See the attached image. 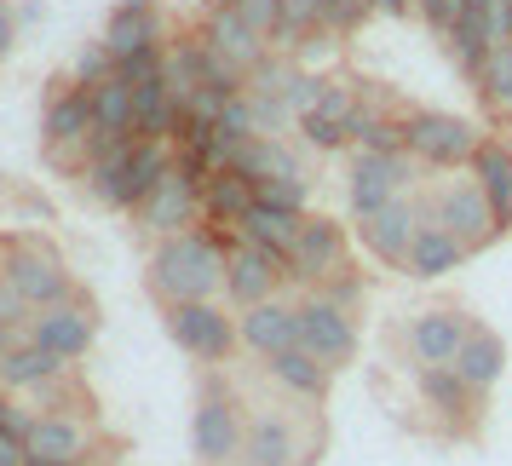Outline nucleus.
Returning a JSON list of instances; mask_svg holds the SVG:
<instances>
[{"label":"nucleus","mask_w":512,"mask_h":466,"mask_svg":"<svg viewBox=\"0 0 512 466\" xmlns=\"http://www.w3.org/2000/svg\"><path fill=\"white\" fill-rule=\"evenodd\" d=\"M29 438L24 432H12V426H0V466H29Z\"/></svg>","instance_id":"obj_40"},{"label":"nucleus","mask_w":512,"mask_h":466,"mask_svg":"<svg viewBox=\"0 0 512 466\" xmlns=\"http://www.w3.org/2000/svg\"><path fill=\"white\" fill-rule=\"evenodd\" d=\"M466 311L455 305H432V311H420L415 323H409V357H415L420 369H443V363H455V351L466 346Z\"/></svg>","instance_id":"obj_19"},{"label":"nucleus","mask_w":512,"mask_h":466,"mask_svg":"<svg viewBox=\"0 0 512 466\" xmlns=\"http://www.w3.org/2000/svg\"><path fill=\"white\" fill-rule=\"evenodd\" d=\"M259 202V185L248 179V173H236V167H219V173H208V190H202V213H208V225H225V231H236L242 225V213Z\"/></svg>","instance_id":"obj_27"},{"label":"nucleus","mask_w":512,"mask_h":466,"mask_svg":"<svg viewBox=\"0 0 512 466\" xmlns=\"http://www.w3.org/2000/svg\"><path fill=\"white\" fill-rule=\"evenodd\" d=\"M466 259H472V248H466L461 236H449L443 225H420V236H415V248H409V277L415 282H438V277H449V271H461Z\"/></svg>","instance_id":"obj_24"},{"label":"nucleus","mask_w":512,"mask_h":466,"mask_svg":"<svg viewBox=\"0 0 512 466\" xmlns=\"http://www.w3.org/2000/svg\"><path fill=\"white\" fill-rule=\"evenodd\" d=\"M472 87H478V98H484L489 116L507 121V116H512V47H495V52H489Z\"/></svg>","instance_id":"obj_33"},{"label":"nucleus","mask_w":512,"mask_h":466,"mask_svg":"<svg viewBox=\"0 0 512 466\" xmlns=\"http://www.w3.org/2000/svg\"><path fill=\"white\" fill-rule=\"evenodd\" d=\"M236 12L277 47V29H282V0H236Z\"/></svg>","instance_id":"obj_38"},{"label":"nucleus","mask_w":512,"mask_h":466,"mask_svg":"<svg viewBox=\"0 0 512 466\" xmlns=\"http://www.w3.org/2000/svg\"><path fill=\"white\" fill-rule=\"evenodd\" d=\"M116 6H156V0H116Z\"/></svg>","instance_id":"obj_45"},{"label":"nucleus","mask_w":512,"mask_h":466,"mask_svg":"<svg viewBox=\"0 0 512 466\" xmlns=\"http://www.w3.org/2000/svg\"><path fill=\"white\" fill-rule=\"evenodd\" d=\"M484 29H489V47H512V0H484Z\"/></svg>","instance_id":"obj_39"},{"label":"nucleus","mask_w":512,"mask_h":466,"mask_svg":"<svg viewBox=\"0 0 512 466\" xmlns=\"http://www.w3.org/2000/svg\"><path fill=\"white\" fill-rule=\"evenodd\" d=\"M351 259V242H346V225L340 219H323V213H305L300 225V242H294V254L282 259V271L294 288H323L346 271Z\"/></svg>","instance_id":"obj_11"},{"label":"nucleus","mask_w":512,"mask_h":466,"mask_svg":"<svg viewBox=\"0 0 512 466\" xmlns=\"http://www.w3.org/2000/svg\"><path fill=\"white\" fill-rule=\"evenodd\" d=\"M346 133H351V150H369V156H397L403 139H409L403 133V116L380 93H369V87H363V104H357V116H351Z\"/></svg>","instance_id":"obj_22"},{"label":"nucleus","mask_w":512,"mask_h":466,"mask_svg":"<svg viewBox=\"0 0 512 466\" xmlns=\"http://www.w3.org/2000/svg\"><path fill=\"white\" fill-rule=\"evenodd\" d=\"M242 443H248V415L225 392V380L208 374L202 392H196V415H190V449H196L202 466H236L242 461Z\"/></svg>","instance_id":"obj_3"},{"label":"nucleus","mask_w":512,"mask_h":466,"mask_svg":"<svg viewBox=\"0 0 512 466\" xmlns=\"http://www.w3.org/2000/svg\"><path fill=\"white\" fill-rule=\"evenodd\" d=\"M236 328H242V346L254 351V357L294 351L300 346V305H288L277 294V300H265V305H248V311L236 317Z\"/></svg>","instance_id":"obj_20"},{"label":"nucleus","mask_w":512,"mask_h":466,"mask_svg":"<svg viewBox=\"0 0 512 466\" xmlns=\"http://www.w3.org/2000/svg\"><path fill=\"white\" fill-rule=\"evenodd\" d=\"M403 133H409L403 150H409L420 167H443V173L472 167L478 144H484V127L455 116V110H403Z\"/></svg>","instance_id":"obj_4"},{"label":"nucleus","mask_w":512,"mask_h":466,"mask_svg":"<svg viewBox=\"0 0 512 466\" xmlns=\"http://www.w3.org/2000/svg\"><path fill=\"white\" fill-rule=\"evenodd\" d=\"M236 231L225 225H190L179 236H162L150 254V294L162 305L179 300H219L225 294V265H231Z\"/></svg>","instance_id":"obj_1"},{"label":"nucleus","mask_w":512,"mask_h":466,"mask_svg":"<svg viewBox=\"0 0 512 466\" xmlns=\"http://www.w3.org/2000/svg\"><path fill=\"white\" fill-rule=\"evenodd\" d=\"M70 369H75L70 357L35 346V340L6 346V392H41V386H52V380H64Z\"/></svg>","instance_id":"obj_28"},{"label":"nucleus","mask_w":512,"mask_h":466,"mask_svg":"<svg viewBox=\"0 0 512 466\" xmlns=\"http://www.w3.org/2000/svg\"><path fill=\"white\" fill-rule=\"evenodd\" d=\"M29 455H35V461H52V466H87V461H93V426L75 415V409L35 415Z\"/></svg>","instance_id":"obj_18"},{"label":"nucleus","mask_w":512,"mask_h":466,"mask_svg":"<svg viewBox=\"0 0 512 466\" xmlns=\"http://www.w3.org/2000/svg\"><path fill=\"white\" fill-rule=\"evenodd\" d=\"M202 190H208V167H196V162L179 156V162L162 173V185L150 190L133 213H139L144 231L162 242V236H179V231H190V225L208 219V213H202Z\"/></svg>","instance_id":"obj_6"},{"label":"nucleus","mask_w":512,"mask_h":466,"mask_svg":"<svg viewBox=\"0 0 512 466\" xmlns=\"http://www.w3.org/2000/svg\"><path fill=\"white\" fill-rule=\"evenodd\" d=\"M420 225H426L420 202L403 196V202H392V208H380L374 219H357V236H363V248H369L380 265H409V248H415Z\"/></svg>","instance_id":"obj_17"},{"label":"nucleus","mask_w":512,"mask_h":466,"mask_svg":"<svg viewBox=\"0 0 512 466\" xmlns=\"http://www.w3.org/2000/svg\"><path fill=\"white\" fill-rule=\"evenodd\" d=\"M443 47H449V58H455V70H461L466 81H478L484 58L495 52V47H489V29H484V12H478V6H461V18L449 24Z\"/></svg>","instance_id":"obj_32"},{"label":"nucleus","mask_w":512,"mask_h":466,"mask_svg":"<svg viewBox=\"0 0 512 466\" xmlns=\"http://www.w3.org/2000/svg\"><path fill=\"white\" fill-rule=\"evenodd\" d=\"M300 346L311 357H323L328 369H346L357 357V323L340 300H328L323 288H311L300 300Z\"/></svg>","instance_id":"obj_13"},{"label":"nucleus","mask_w":512,"mask_h":466,"mask_svg":"<svg viewBox=\"0 0 512 466\" xmlns=\"http://www.w3.org/2000/svg\"><path fill=\"white\" fill-rule=\"evenodd\" d=\"M374 12H386V18H409L415 0H374Z\"/></svg>","instance_id":"obj_43"},{"label":"nucleus","mask_w":512,"mask_h":466,"mask_svg":"<svg viewBox=\"0 0 512 466\" xmlns=\"http://www.w3.org/2000/svg\"><path fill=\"white\" fill-rule=\"evenodd\" d=\"M98 41L110 47V58H116V70H121L127 58L167 47V24H162V12H156V6H116Z\"/></svg>","instance_id":"obj_21"},{"label":"nucleus","mask_w":512,"mask_h":466,"mask_svg":"<svg viewBox=\"0 0 512 466\" xmlns=\"http://www.w3.org/2000/svg\"><path fill=\"white\" fill-rule=\"evenodd\" d=\"M41 144H47V162L64 173H87L93 162V87H75L64 81L47 98V116H41Z\"/></svg>","instance_id":"obj_5"},{"label":"nucleus","mask_w":512,"mask_h":466,"mask_svg":"<svg viewBox=\"0 0 512 466\" xmlns=\"http://www.w3.org/2000/svg\"><path fill=\"white\" fill-rule=\"evenodd\" d=\"M420 397H426V409H432L438 420H449V426L472 420V409H478V392L455 374V363H443V369H420Z\"/></svg>","instance_id":"obj_30"},{"label":"nucleus","mask_w":512,"mask_h":466,"mask_svg":"<svg viewBox=\"0 0 512 466\" xmlns=\"http://www.w3.org/2000/svg\"><path fill=\"white\" fill-rule=\"evenodd\" d=\"M0 392H6V346H0Z\"/></svg>","instance_id":"obj_44"},{"label":"nucleus","mask_w":512,"mask_h":466,"mask_svg":"<svg viewBox=\"0 0 512 466\" xmlns=\"http://www.w3.org/2000/svg\"><path fill=\"white\" fill-rule=\"evenodd\" d=\"M121 139H139V110H133V81L110 75L93 87V150Z\"/></svg>","instance_id":"obj_23"},{"label":"nucleus","mask_w":512,"mask_h":466,"mask_svg":"<svg viewBox=\"0 0 512 466\" xmlns=\"http://www.w3.org/2000/svg\"><path fill=\"white\" fill-rule=\"evenodd\" d=\"M323 294H328V300H340V305H346V311H351V305L363 300V282L351 277V271H340V277H334V282H323Z\"/></svg>","instance_id":"obj_41"},{"label":"nucleus","mask_w":512,"mask_h":466,"mask_svg":"<svg viewBox=\"0 0 512 466\" xmlns=\"http://www.w3.org/2000/svg\"><path fill=\"white\" fill-rule=\"evenodd\" d=\"M300 225L305 213H288V208H271V202H254V208L242 213V225H236V236H248V242H259V248H271V254H294V242H300Z\"/></svg>","instance_id":"obj_31"},{"label":"nucleus","mask_w":512,"mask_h":466,"mask_svg":"<svg viewBox=\"0 0 512 466\" xmlns=\"http://www.w3.org/2000/svg\"><path fill=\"white\" fill-rule=\"evenodd\" d=\"M501 369H507V346H501V334H489V328L472 323L466 346L455 351V374H461L466 386L484 397L489 386H501Z\"/></svg>","instance_id":"obj_29"},{"label":"nucleus","mask_w":512,"mask_h":466,"mask_svg":"<svg viewBox=\"0 0 512 466\" xmlns=\"http://www.w3.org/2000/svg\"><path fill=\"white\" fill-rule=\"evenodd\" d=\"M110 75H116V58H110L104 41H93V47L75 52V70H70L75 87H98V81H110Z\"/></svg>","instance_id":"obj_35"},{"label":"nucleus","mask_w":512,"mask_h":466,"mask_svg":"<svg viewBox=\"0 0 512 466\" xmlns=\"http://www.w3.org/2000/svg\"><path fill=\"white\" fill-rule=\"evenodd\" d=\"M259 202L288 213H311V185L305 179H259Z\"/></svg>","instance_id":"obj_36"},{"label":"nucleus","mask_w":512,"mask_h":466,"mask_svg":"<svg viewBox=\"0 0 512 466\" xmlns=\"http://www.w3.org/2000/svg\"><path fill=\"white\" fill-rule=\"evenodd\" d=\"M466 173H472L478 190L489 196V208H495V219H501V231H512V144L507 139H484Z\"/></svg>","instance_id":"obj_25"},{"label":"nucleus","mask_w":512,"mask_h":466,"mask_svg":"<svg viewBox=\"0 0 512 466\" xmlns=\"http://www.w3.org/2000/svg\"><path fill=\"white\" fill-rule=\"evenodd\" d=\"M323 6H328V0H282L277 52H294L305 35H311V29H323Z\"/></svg>","instance_id":"obj_34"},{"label":"nucleus","mask_w":512,"mask_h":466,"mask_svg":"<svg viewBox=\"0 0 512 466\" xmlns=\"http://www.w3.org/2000/svg\"><path fill=\"white\" fill-rule=\"evenodd\" d=\"M323 455V432L300 426L294 415H248V443H242V461L236 466H311Z\"/></svg>","instance_id":"obj_10"},{"label":"nucleus","mask_w":512,"mask_h":466,"mask_svg":"<svg viewBox=\"0 0 512 466\" xmlns=\"http://www.w3.org/2000/svg\"><path fill=\"white\" fill-rule=\"evenodd\" d=\"M196 29H202V41H208L213 58H219L225 70H236L242 81H254V75L265 70L271 58H277V47H271V41H265V35H259V29L248 24L242 12H236V6H219V12H208Z\"/></svg>","instance_id":"obj_12"},{"label":"nucleus","mask_w":512,"mask_h":466,"mask_svg":"<svg viewBox=\"0 0 512 466\" xmlns=\"http://www.w3.org/2000/svg\"><path fill=\"white\" fill-rule=\"evenodd\" d=\"M403 196H415V156L409 150H397V156L351 150V173H346L351 219H374L380 208H392Z\"/></svg>","instance_id":"obj_9"},{"label":"nucleus","mask_w":512,"mask_h":466,"mask_svg":"<svg viewBox=\"0 0 512 466\" xmlns=\"http://www.w3.org/2000/svg\"><path fill=\"white\" fill-rule=\"evenodd\" d=\"M6 282H12L35 311L64 305V300L81 294L75 277H70V265L58 259V248H52L47 236H35V231H12L6 236Z\"/></svg>","instance_id":"obj_2"},{"label":"nucleus","mask_w":512,"mask_h":466,"mask_svg":"<svg viewBox=\"0 0 512 466\" xmlns=\"http://www.w3.org/2000/svg\"><path fill=\"white\" fill-rule=\"evenodd\" d=\"M167 334H173V346L190 351V357H196V363H208V369L231 363V351L242 346V328H236V317H225V305H219V300H179V305H167Z\"/></svg>","instance_id":"obj_8"},{"label":"nucleus","mask_w":512,"mask_h":466,"mask_svg":"<svg viewBox=\"0 0 512 466\" xmlns=\"http://www.w3.org/2000/svg\"><path fill=\"white\" fill-rule=\"evenodd\" d=\"M374 12V0H328L323 6V29L334 35H351V29H363V18Z\"/></svg>","instance_id":"obj_37"},{"label":"nucleus","mask_w":512,"mask_h":466,"mask_svg":"<svg viewBox=\"0 0 512 466\" xmlns=\"http://www.w3.org/2000/svg\"><path fill=\"white\" fill-rule=\"evenodd\" d=\"M29 340L35 346H47V351H58V357H87V346L98 340V317H93V305L81 300H64V305H47V311H35L29 317Z\"/></svg>","instance_id":"obj_16"},{"label":"nucleus","mask_w":512,"mask_h":466,"mask_svg":"<svg viewBox=\"0 0 512 466\" xmlns=\"http://www.w3.org/2000/svg\"><path fill=\"white\" fill-rule=\"evenodd\" d=\"M219 6H236V0H208V12H219Z\"/></svg>","instance_id":"obj_46"},{"label":"nucleus","mask_w":512,"mask_h":466,"mask_svg":"<svg viewBox=\"0 0 512 466\" xmlns=\"http://www.w3.org/2000/svg\"><path fill=\"white\" fill-rule=\"evenodd\" d=\"M357 104H363V81H340V75H328L323 98H317V110H305L294 127H300V139L317 150V156H334V150H351V116H357Z\"/></svg>","instance_id":"obj_15"},{"label":"nucleus","mask_w":512,"mask_h":466,"mask_svg":"<svg viewBox=\"0 0 512 466\" xmlns=\"http://www.w3.org/2000/svg\"><path fill=\"white\" fill-rule=\"evenodd\" d=\"M265 374H271V380H277L288 397H305V403H323V397H328V380H334V369H328L323 357H311L305 346L265 357Z\"/></svg>","instance_id":"obj_26"},{"label":"nucleus","mask_w":512,"mask_h":466,"mask_svg":"<svg viewBox=\"0 0 512 466\" xmlns=\"http://www.w3.org/2000/svg\"><path fill=\"white\" fill-rule=\"evenodd\" d=\"M12 41H18V6H12V0H0V58L12 52Z\"/></svg>","instance_id":"obj_42"},{"label":"nucleus","mask_w":512,"mask_h":466,"mask_svg":"<svg viewBox=\"0 0 512 466\" xmlns=\"http://www.w3.org/2000/svg\"><path fill=\"white\" fill-rule=\"evenodd\" d=\"M282 282H288L282 254L259 248V242H248V236H236L231 242V265H225V300H231L236 311H248V305L277 300Z\"/></svg>","instance_id":"obj_14"},{"label":"nucleus","mask_w":512,"mask_h":466,"mask_svg":"<svg viewBox=\"0 0 512 466\" xmlns=\"http://www.w3.org/2000/svg\"><path fill=\"white\" fill-rule=\"evenodd\" d=\"M420 213H426L432 225H443L449 236H461L472 254L489 248L495 236H507L501 219H495V208H489V196L478 190V179H443L432 196H420Z\"/></svg>","instance_id":"obj_7"}]
</instances>
